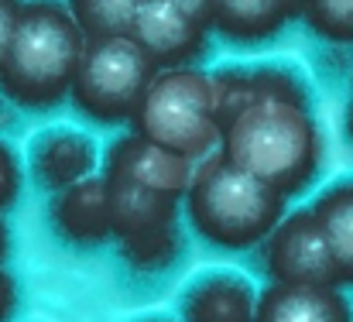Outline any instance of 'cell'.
<instances>
[{"instance_id":"15","label":"cell","mask_w":353,"mask_h":322,"mask_svg":"<svg viewBox=\"0 0 353 322\" xmlns=\"http://www.w3.org/2000/svg\"><path fill=\"white\" fill-rule=\"evenodd\" d=\"M312 213L319 219L326 243H330V250L340 264L343 285H353V179L330 185L316 199Z\"/></svg>"},{"instance_id":"10","label":"cell","mask_w":353,"mask_h":322,"mask_svg":"<svg viewBox=\"0 0 353 322\" xmlns=\"http://www.w3.org/2000/svg\"><path fill=\"white\" fill-rule=\"evenodd\" d=\"M103 179H107L110 226H114V237H120V240H134L141 233L172 226L179 216V199H185L179 192H165V189L134 182L127 175L103 172Z\"/></svg>"},{"instance_id":"4","label":"cell","mask_w":353,"mask_h":322,"mask_svg":"<svg viewBox=\"0 0 353 322\" xmlns=\"http://www.w3.org/2000/svg\"><path fill=\"white\" fill-rule=\"evenodd\" d=\"M130 123L134 134L148 137L165 151H175L189 161L206 158L220 144V113H216L213 79L196 66L158 69Z\"/></svg>"},{"instance_id":"21","label":"cell","mask_w":353,"mask_h":322,"mask_svg":"<svg viewBox=\"0 0 353 322\" xmlns=\"http://www.w3.org/2000/svg\"><path fill=\"white\" fill-rule=\"evenodd\" d=\"M14 305H17V285H14V278L0 268V322H7L14 316Z\"/></svg>"},{"instance_id":"22","label":"cell","mask_w":353,"mask_h":322,"mask_svg":"<svg viewBox=\"0 0 353 322\" xmlns=\"http://www.w3.org/2000/svg\"><path fill=\"white\" fill-rule=\"evenodd\" d=\"M172 3H179L189 17H196L199 24L210 28V0H172Z\"/></svg>"},{"instance_id":"16","label":"cell","mask_w":353,"mask_h":322,"mask_svg":"<svg viewBox=\"0 0 353 322\" xmlns=\"http://www.w3.org/2000/svg\"><path fill=\"white\" fill-rule=\"evenodd\" d=\"M65 7L72 10L86 38H107V34H130L141 0H65Z\"/></svg>"},{"instance_id":"14","label":"cell","mask_w":353,"mask_h":322,"mask_svg":"<svg viewBox=\"0 0 353 322\" xmlns=\"http://www.w3.org/2000/svg\"><path fill=\"white\" fill-rule=\"evenodd\" d=\"M288 21L285 0H210V31L236 45L278 38Z\"/></svg>"},{"instance_id":"12","label":"cell","mask_w":353,"mask_h":322,"mask_svg":"<svg viewBox=\"0 0 353 322\" xmlns=\"http://www.w3.org/2000/svg\"><path fill=\"white\" fill-rule=\"evenodd\" d=\"M107 172L110 175H127L134 182H144V185H154V189H165V192L185 196L189 179H192V161L175 154V151H165V148L151 144L141 134H130V137H120V141L110 144Z\"/></svg>"},{"instance_id":"19","label":"cell","mask_w":353,"mask_h":322,"mask_svg":"<svg viewBox=\"0 0 353 322\" xmlns=\"http://www.w3.org/2000/svg\"><path fill=\"white\" fill-rule=\"evenodd\" d=\"M21 192V165H17V154L0 141V210L14 206Z\"/></svg>"},{"instance_id":"8","label":"cell","mask_w":353,"mask_h":322,"mask_svg":"<svg viewBox=\"0 0 353 322\" xmlns=\"http://www.w3.org/2000/svg\"><path fill=\"white\" fill-rule=\"evenodd\" d=\"M97 144L72 127H48L31 137L28 144V168L31 179L45 192H59L65 185H76L97 172Z\"/></svg>"},{"instance_id":"9","label":"cell","mask_w":353,"mask_h":322,"mask_svg":"<svg viewBox=\"0 0 353 322\" xmlns=\"http://www.w3.org/2000/svg\"><path fill=\"white\" fill-rule=\"evenodd\" d=\"M52 226L62 240L76 247H100L114 237L110 206H107V179L90 175L76 185H65L52 196Z\"/></svg>"},{"instance_id":"20","label":"cell","mask_w":353,"mask_h":322,"mask_svg":"<svg viewBox=\"0 0 353 322\" xmlns=\"http://www.w3.org/2000/svg\"><path fill=\"white\" fill-rule=\"evenodd\" d=\"M17 10H21V0H0V72H3V62H7V52H10Z\"/></svg>"},{"instance_id":"1","label":"cell","mask_w":353,"mask_h":322,"mask_svg":"<svg viewBox=\"0 0 353 322\" xmlns=\"http://www.w3.org/2000/svg\"><path fill=\"white\" fill-rule=\"evenodd\" d=\"M220 151L285 199L323 168V134L302 79L288 69H223L213 76Z\"/></svg>"},{"instance_id":"11","label":"cell","mask_w":353,"mask_h":322,"mask_svg":"<svg viewBox=\"0 0 353 322\" xmlns=\"http://www.w3.org/2000/svg\"><path fill=\"white\" fill-rule=\"evenodd\" d=\"M254 322H353V309L340 285L271 281L257 295Z\"/></svg>"},{"instance_id":"7","label":"cell","mask_w":353,"mask_h":322,"mask_svg":"<svg viewBox=\"0 0 353 322\" xmlns=\"http://www.w3.org/2000/svg\"><path fill=\"white\" fill-rule=\"evenodd\" d=\"M130 38L154 59L158 69L196 66L210 52V28L172 0H141Z\"/></svg>"},{"instance_id":"18","label":"cell","mask_w":353,"mask_h":322,"mask_svg":"<svg viewBox=\"0 0 353 322\" xmlns=\"http://www.w3.org/2000/svg\"><path fill=\"white\" fill-rule=\"evenodd\" d=\"M179 247H182V237L172 226H161V230H151V233H141L134 240H123V254L134 268L141 271H158V268H168L175 257H179Z\"/></svg>"},{"instance_id":"24","label":"cell","mask_w":353,"mask_h":322,"mask_svg":"<svg viewBox=\"0 0 353 322\" xmlns=\"http://www.w3.org/2000/svg\"><path fill=\"white\" fill-rule=\"evenodd\" d=\"M7 247H10V237H7V226H3V219H0V264H3V257H7Z\"/></svg>"},{"instance_id":"5","label":"cell","mask_w":353,"mask_h":322,"mask_svg":"<svg viewBox=\"0 0 353 322\" xmlns=\"http://www.w3.org/2000/svg\"><path fill=\"white\" fill-rule=\"evenodd\" d=\"M154 76H158L154 59L130 34L86 38V52L72 79L69 100L86 120L117 127L134 117Z\"/></svg>"},{"instance_id":"13","label":"cell","mask_w":353,"mask_h":322,"mask_svg":"<svg viewBox=\"0 0 353 322\" xmlns=\"http://www.w3.org/2000/svg\"><path fill=\"white\" fill-rule=\"evenodd\" d=\"M257 292L236 271L199 274L182 295L185 322H254Z\"/></svg>"},{"instance_id":"3","label":"cell","mask_w":353,"mask_h":322,"mask_svg":"<svg viewBox=\"0 0 353 322\" xmlns=\"http://www.w3.org/2000/svg\"><path fill=\"white\" fill-rule=\"evenodd\" d=\"M185 210L192 230L223 250H247L268 240L285 216V196L223 151H210L189 179Z\"/></svg>"},{"instance_id":"25","label":"cell","mask_w":353,"mask_h":322,"mask_svg":"<svg viewBox=\"0 0 353 322\" xmlns=\"http://www.w3.org/2000/svg\"><path fill=\"white\" fill-rule=\"evenodd\" d=\"M350 137H353V107H350Z\"/></svg>"},{"instance_id":"26","label":"cell","mask_w":353,"mask_h":322,"mask_svg":"<svg viewBox=\"0 0 353 322\" xmlns=\"http://www.w3.org/2000/svg\"><path fill=\"white\" fill-rule=\"evenodd\" d=\"M151 322H165V319H151Z\"/></svg>"},{"instance_id":"23","label":"cell","mask_w":353,"mask_h":322,"mask_svg":"<svg viewBox=\"0 0 353 322\" xmlns=\"http://www.w3.org/2000/svg\"><path fill=\"white\" fill-rule=\"evenodd\" d=\"M305 3H309V0H285L288 17H292V21H299V17H302V10H305Z\"/></svg>"},{"instance_id":"2","label":"cell","mask_w":353,"mask_h":322,"mask_svg":"<svg viewBox=\"0 0 353 322\" xmlns=\"http://www.w3.org/2000/svg\"><path fill=\"white\" fill-rule=\"evenodd\" d=\"M86 34L65 0H21L0 93L24 110L59 107L79 72Z\"/></svg>"},{"instance_id":"6","label":"cell","mask_w":353,"mask_h":322,"mask_svg":"<svg viewBox=\"0 0 353 322\" xmlns=\"http://www.w3.org/2000/svg\"><path fill=\"white\" fill-rule=\"evenodd\" d=\"M261 261L271 281L288 285H343L340 264L326 243V233L312 210L281 216V223L261 243Z\"/></svg>"},{"instance_id":"17","label":"cell","mask_w":353,"mask_h":322,"mask_svg":"<svg viewBox=\"0 0 353 322\" xmlns=\"http://www.w3.org/2000/svg\"><path fill=\"white\" fill-rule=\"evenodd\" d=\"M302 21L330 45H353V0H309Z\"/></svg>"}]
</instances>
